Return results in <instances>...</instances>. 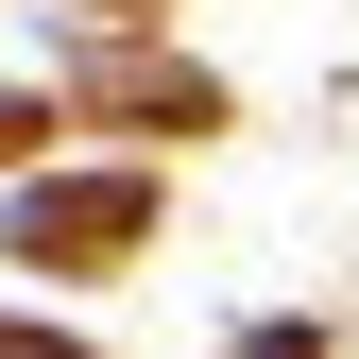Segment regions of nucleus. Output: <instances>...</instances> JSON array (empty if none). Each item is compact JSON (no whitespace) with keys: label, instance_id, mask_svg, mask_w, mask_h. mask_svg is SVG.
I'll return each mask as SVG.
<instances>
[{"label":"nucleus","instance_id":"obj_1","mask_svg":"<svg viewBox=\"0 0 359 359\" xmlns=\"http://www.w3.org/2000/svg\"><path fill=\"white\" fill-rule=\"evenodd\" d=\"M120 222H137V189H52L18 240H52V257H69V240H120Z\"/></svg>","mask_w":359,"mask_h":359},{"label":"nucleus","instance_id":"obj_2","mask_svg":"<svg viewBox=\"0 0 359 359\" xmlns=\"http://www.w3.org/2000/svg\"><path fill=\"white\" fill-rule=\"evenodd\" d=\"M0 359H69V342H0Z\"/></svg>","mask_w":359,"mask_h":359}]
</instances>
